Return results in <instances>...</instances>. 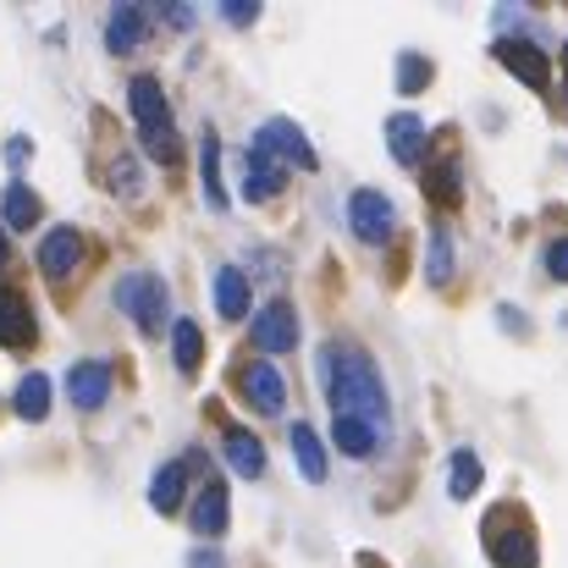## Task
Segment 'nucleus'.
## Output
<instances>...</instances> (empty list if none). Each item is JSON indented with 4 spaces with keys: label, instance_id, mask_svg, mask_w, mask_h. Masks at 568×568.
I'll return each instance as SVG.
<instances>
[{
    "label": "nucleus",
    "instance_id": "f257e3e1",
    "mask_svg": "<svg viewBox=\"0 0 568 568\" xmlns=\"http://www.w3.org/2000/svg\"><path fill=\"white\" fill-rule=\"evenodd\" d=\"M326 386H332L337 414L365 419L371 430H386L392 403H386V386H381V371L371 354H359V348H326Z\"/></svg>",
    "mask_w": 568,
    "mask_h": 568
},
{
    "label": "nucleus",
    "instance_id": "f03ea898",
    "mask_svg": "<svg viewBox=\"0 0 568 568\" xmlns=\"http://www.w3.org/2000/svg\"><path fill=\"white\" fill-rule=\"evenodd\" d=\"M128 105H133V122H139V139H144V150H150L155 161L178 166L183 144H178V128H172V100H166L161 78H133V89H128Z\"/></svg>",
    "mask_w": 568,
    "mask_h": 568
},
{
    "label": "nucleus",
    "instance_id": "7ed1b4c3",
    "mask_svg": "<svg viewBox=\"0 0 568 568\" xmlns=\"http://www.w3.org/2000/svg\"><path fill=\"white\" fill-rule=\"evenodd\" d=\"M116 310L133 315L144 337H161L172 326V298H166V282L155 271H128L116 282Z\"/></svg>",
    "mask_w": 568,
    "mask_h": 568
},
{
    "label": "nucleus",
    "instance_id": "20e7f679",
    "mask_svg": "<svg viewBox=\"0 0 568 568\" xmlns=\"http://www.w3.org/2000/svg\"><path fill=\"white\" fill-rule=\"evenodd\" d=\"M486 552L497 568H536V536L519 508H497L486 519Z\"/></svg>",
    "mask_w": 568,
    "mask_h": 568
},
{
    "label": "nucleus",
    "instance_id": "39448f33",
    "mask_svg": "<svg viewBox=\"0 0 568 568\" xmlns=\"http://www.w3.org/2000/svg\"><path fill=\"white\" fill-rule=\"evenodd\" d=\"M254 150H265L271 161L304 166V172H315V166H321V161H315V150H310V139H304V128H298V122H287V116H271V122L254 133Z\"/></svg>",
    "mask_w": 568,
    "mask_h": 568
},
{
    "label": "nucleus",
    "instance_id": "423d86ee",
    "mask_svg": "<svg viewBox=\"0 0 568 568\" xmlns=\"http://www.w3.org/2000/svg\"><path fill=\"white\" fill-rule=\"evenodd\" d=\"M348 226H354L365 243H392V237H397V204L376 189H359L348 199Z\"/></svg>",
    "mask_w": 568,
    "mask_h": 568
},
{
    "label": "nucleus",
    "instance_id": "0eeeda50",
    "mask_svg": "<svg viewBox=\"0 0 568 568\" xmlns=\"http://www.w3.org/2000/svg\"><path fill=\"white\" fill-rule=\"evenodd\" d=\"M491 55H497L519 83H530L536 94H541V89H552V61H547V50H541V44H530V39H497V44H491Z\"/></svg>",
    "mask_w": 568,
    "mask_h": 568
},
{
    "label": "nucleus",
    "instance_id": "6e6552de",
    "mask_svg": "<svg viewBox=\"0 0 568 568\" xmlns=\"http://www.w3.org/2000/svg\"><path fill=\"white\" fill-rule=\"evenodd\" d=\"M33 337H39V315H33V304H28L17 287H0V348L28 354Z\"/></svg>",
    "mask_w": 568,
    "mask_h": 568
},
{
    "label": "nucleus",
    "instance_id": "1a4fd4ad",
    "mask_svg": "<svg viewBox=\"0 0 568 568\" xmlns=\"http://www.w3.org/2000/svg\"><path fill=\"white\" fill-rule=\"evenodd\" d=\"M254 348L260 354H293L298 348V315L293 304H265L254 321Z\"/></svg>",
    "mask_w": 568,
    "mask_h": 568
},
{
    "label": "nucleus",
    "instance_id": "9d476101",
    "mask_svg": "<svg viewBox=\"0 0 568 568\" xmlns=\"http://www.w3.org/2000/svg\"><path fill=\"white\" fill-rule=\"evenodd\" d=\"M237 386H243L248 408H260V414H282V403H287V386H282V376H276L271 359H248L243 376H237Z\"/></svg>",
    "mask_w": 568,
    "mask_h": 568
},
{
    "label": "nucleus",
    "instance_id": "9b49d317",
    "mask_svg": "<svg viewBox=\"0 0 568 568\" xmlns=\"http://www.w3.org/2000/svg\"><path fill=\"white\" fill-rule=\"evenodd\" d=\"M78 260H83V232L78 226H50L39 237V271L67 276V271H78Z\"/></svg>",
    "mask_w": 568,
    "mask_h": 568
},
{
    "label": "nucleus",
    "instance_id": "f8f14e48",
    "mask_svg": "<svg viewBox=\"0 0 568 568\" xmlns=\"http://www.w3.org/2000/svg\"><path fill=\"white\" fill-rule=\"evenodd\" d=\"M67 392H72L78 408H100V403L111 397V365H105V359H78V365L67 371Z\"/></svg>",
    "mask_w": 568,
    "mask_h": 568
},
{
    "label": "nucleus",
    "instance_id": "ddd939ff",
    "mask_svg": "<svg viewBox=\"0 0 568 568\" xmlns=\"http://www.w3.org/2000/svg\"><path fill=\"white\" fill-rule=\"evenodd\" d=\"M226 519H232V497H226V486H221V480H204V486H199V503H193V536L215 541V536L226 530Z\"/></svg>",
    "mask_w": 568,
    "mask_h": 568
},
{
    "label": "nucleus",
    "instance_id": "4468645a",
    "mask_svg": "<svg viewBox=\"0 0 568 568\" xmlns=\"http://www.w3.org/2000/svg\"><path fill=\"white\" fill-rule=\"evenodd\" d=\"M386 150H392L397 166H419V155H425V122L414 111H397L386 122Z\"/></svg>",
    "mask_w": 568,
    "mask_h": 568
},
{
    "label": "nucleus",
    "instance_id": "2eb2a0df",
    "mask_svg": "<svg viewBox=\"0 0 568 568\" xmlns=\"http://www.w3.org/2000/svg\"><path fill=\"white\" fill-rule=\"evenodd\" d=\"M221 453H226V464H232L243 480H260V475H265V447H260V436H254V430H243V425H226V436H221Z\"/></svg>",
    "mask_w": 568,
    "mask_h": 568
},
{
    "label": "nucleus",
    "instance_id": "dca6fc26",
    "mask_svg": "<svg viewBox=\"0 0 568 568\" xmlns=\"http://www.w3.org/2000/svg\"><path fill=\"white\" fill-rule=\"evenodd\" d=\"M144 39V6H111V17H105V44L122 55V50H133Z\"/></svg>",
    "mask_w": 568,
    "mask_h": 568
},
{
    "label": "nucleus",
    "instance_id": "f3484780",
    "mask_svg": "<svg viewBox=\"0 0 568 568\" xmlns=\"http://www.w3.org/2000/svg\"><path fill=\"white\" fill-rule=\"evenodd\" d=\"M210 287H215V310H221L226 321H243V315H248V276H243V271L221 265Z\"/></svg>",
    "mask_w": 568,
    "mask_h": 568
},
{
    "label": "nucleus",
    "instance_id": "a211bd4d",
    "mask_svg": "<svg viewBox=\"0 0 568 568\" xmlns=\"http://www.w3.org/2000/svg\"><path fill=\"white\" fill-rule=\"evenodd\" d=\"M183 486H189V464H161L150 480V508L155 514H178L183 508Z\"/></svg>",
    "mask_w": 568,
    "mask_h": 568
},
{
    "label": "nucleus",
    "instance_id": "6ab92c4d",
    "mask_svg": "<svg viewBox=\"0 0 568 568\" xmlns=\"http://www.w3.org/2000/svg\"><path fill=\"white\" fill-rule=\"evenodd\" d=\"M287 189V172H282V161H271L265 150H248V199L260 204V199H276V193Z\"/></svg>",
    "mask_w": 568,
    "mask_h": 568
},
{
    "label": "nucleus",
    "instance_id": "aec40b11",
    "mask_svg": "<svg viewBox=\"0 0 568 568\" xmlns=\"http://www.w3.org/2000/svg\"><path fill=\"white\" fill-rule=\"evenodd\" d=\"M199 172H204V204H210V210H226V189H221V139H215V128H204V139H199Z\"/></svg>",
    "mask_w": 568,
    "mask_h": 568
},
{
    "label": "nucleus",
    "instance_id": "412c9836",
    "mask_svg": "<svg viewBox=\"0 0 568 568\" xmlns=\"http://www.w3.org/2000/svg\"><path fill=\"white\" fill-rule=\"evenodd\" d=\"M11 408H17V419H44L50 414V381L39 376V371H28V376L17 381V392H11Z\"/></svg>",
    "mask_w": 568,
    "mask_h": 568
},
{
    "label": "nucleus",
    "instance_id": "4be33fe9",
    "mask_svg": "<svg viewBox=\"0 0 568 568\" xmlns=\"http://www.w3.org/2000/svg\"><path fill=\"white\" fill-rule=\"evenodd\" d=\"M0 215H6V226H17V232H33V226H39V193L28 189V183H6Z\"/></svg>",
    "mask_w": 568,
    "mask_h": 568
},
{
    "label": "nucleus",
    "instance_id": "5701e85b",
    "mask_svg": "<svg viewBox=\"0 0 568 568\" xmlns=\"http://www.w3.org/2000/svg\"><path fill=\"white\" fill-rule=\"evenodd\" d=\"M332 442H337V453H348V458H371L381 442V430H371L365 419H348V414H337V425H332Z\"/></svg>",
    "mask_w": 568,
    "mask_h": 568
},
{
    "label": "nucleus",
    "instance_id": "b1692460",
    "mask_svg": "<svg viewBox=\"0 0 568 568\" xmlns=\"http://www.w3.org/2000/svg\"><path fill=\"white\" fill-rule=\"evenodd\" d=\"M293 436V458H298V469H304V480H326V447H321V436L310 430V425H293L287 430Z\"/></svg>",
    "mask_w": 568,
    "mask_h": 568
},
{
    "label": "nucleus",
    "instance_id": "393cba45",
    "mask_svg": "<svg viewBox=\"0 0 568 568\" xmlns=\"http://www.w3.org/2000/svg\"><path fill=\"white\" fill-rule=\"evenodd\" d=\"M447 491H453L458 503H469V497L480 491V458H475V447H458V453H453V469H447Z\"/></svg>",
    "mask_w": 568,
    "mask_h": 568
},
{
    "label": "nucleus",
    "instance_id": "a878e982",
    "mask_svg": "<svg viewBox=\"0 0 568 568\" xmlns=\"http://www.w3.org/2000/svg\"><path fill=\"white\" fill-rule=\"evenodd\" d=\"M172 348H178V371L199 376V365H204V332L193 321H172Z\"/></svg>",
    "mask_w": 568,
    "mask_h": 568
},
{
    "label": "nucleus",
    "instance_id": "bb28decb",
    "mask_svg": "<svg viewBox=\"0 0 568 568\" xmlns=\"http://www.w3.org/2000/svg\"><path fill=\"white\" fill-rule=\"evenodd\" d=\"M425 276H430L436 287L453 282V237H447V226H430V243H425Z\"/></svg>",
    "mask_w": 568,
    "mask_h": 568
},
{
    "label": "nucleus",
    "instance_id": "cd10ccee",
    "mask_svg": "<svg viewBox=\"0 0 568 568\" xmlns=\"http://www.w3.org/2000/svg\"><path fill=\"white\" fill-rule=\"evenodd\" d=\"M425 83H430V61L419 50H403L397 55V94H419Z\"/></svg>",
    "mask_w": 568,
    "mask_h": 568
},
{
    "label": "nucleus",
    "instance_id": "c85d7f7f",
    "mask_svg": "<svg viewBox=\"0 0 568 568\" xmlns=\"http://www.w3.org/2000/svg\"><path fill=\"white\" fill-rule=\"evenodd\" d=\"M425 193H430L436 204H458V199H464L458 166H453V161H447V166H430V172H425Z\"/></svg>",
    "mask_w": 568,
    "mask_h": 568
},
{
    "label": "nucleus",
    "instance_id": "c756f323",
    "mask_svg": "<svg viewBox=\"0 0 568 568\" xmlns=\"http://www.w3.org/2000/svg\"><path fill=\"white\" fill-rule=\"evenodd\" d=\"M111 189L122 193V199H139V193H144V172H139V161H116V166H111Z\"/></svg>",
    "mask_w": 568,
    "mask_h": 568
},
{
    "label": "nucleus",
    "instance_id": "7c9ffc66",
    "mask_svg": "<svg viewBox=\"0 0 568 568\" xmlns=\"http://www.w3.org/2000/svg\"><path fill=\"white\" fill-rule=\"evenodd\" d=\"M547 271H552V282H568V237L547 248Z\"/></svg>",
    "mask_w": 568,
    "mask_h": 568
},
{
    "label": "nucleus",
    "instance_id": "2f4dec72",
    "mask_svg": "<svg viewBox=\"0 0 568 568\" xmlns=\"http://www.w3.org/2000/svg\"><path fill=\"white\" fill-rule=\"evenodd\" d=\"M260 17V6L254 0H226V22H237V28H248Z\"/></svg>",
    "mask_w": 568,
    "mask_h": 568
},
{
    "label": "nucleus",
    "instance_id": "473e14b6",
    "mask_svg": "<svg viewBox=\"0 0 568 568\" xmlns=\"http://www.w3.org/2000/svg\"><path fill=\"white\" fill-rule=\"evenodd\" d=\"M189 568H226V564H221V552H210V547H199V552H193V558H189Z\"/></svg>",
    "mask_w": 568,
    "mask_h": 568
},
{
    "label": "nucleus",
    "instance_id": "72a5a7b5",
    "mask_svg": "<svg viewBox=\"0 0 568 568\" xmlns=\"http://www.w3.org/2000/svg\"><path fill=\"white\" fill-rule=\"evenodd\" d=\"M0 265H6V237H0Z\"/></svg>",
    "mask_w": 568,
    "mask_h": 568
}]
</instances>
